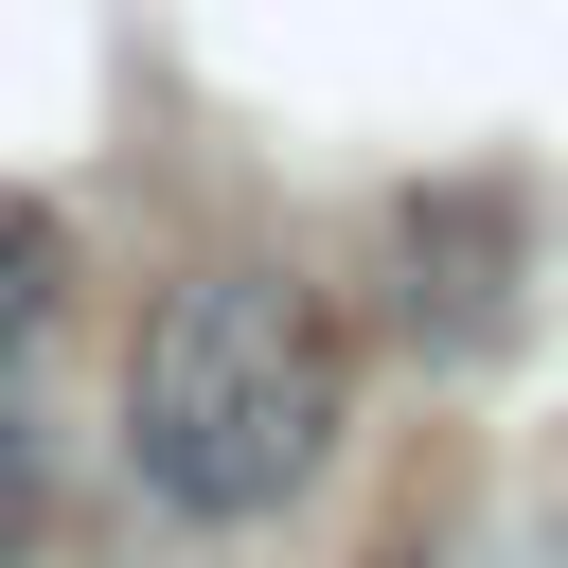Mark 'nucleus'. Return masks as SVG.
Returning <instances> with one entry per match:
<instances>
[{
  "mask_svg": "<svg viewBox=\"0 0 568 568\" xmlns=\"http://www.w3.org/2000/svg\"><path fill=\"white\" fill-rule=\"evenodd\" d=\"M390 568H479V550H426V532H408V550H390ZM497 568H568V515H532V532H515V550H497Z\"/></svg>",
  "mask_w": 568,
  "mask_h": 568,
  "instance_id": "nucleus-5",
  "label": "nucleus"
},
{
  "mask_svg": "<svg viewBox=\"0 0 568 568\" xmlns=\"http://www.w3.org/2000/svg\"><path fill=\"white\" fill-rule=\"evenodd\" d=\"M337 426H355V337L284 248H213V266H178L142 302V337H124V479H142V515L266 532V515L320 497Z\"/></svg>",
  "mask_w": 568,
  "mask_h": 568,
  "instance_id": "nucleus-1",
  "label": "nucleus"
},
{
  "mask_svg": "<svg viewBox=\"0 0 568 568\" xmlns=\"http://www.w3.org/2000/svg\"><path fill=\"white\" fill-rule=\"evenodd\" d=\"M390 337L426 373H497L532 337V195L515 178H426L390 195Z\"/></svg>",
  "mask_w": 568,
  "mask_h": 568,
  "instance_id": "nucleus-2",
  "label": "nucleus"
},
{
  "mask_svg": "<svg viewBox=\"0 0 568 568\" xmlns=\"http://www.w3.org/2000/svg\"><path fill=\"white\" fill-rule=\"evenodd\" d=\"M53 284H71L53 195H0V355H36V337H53Z\"/></svg>",
  "mask_w": 568,
  "mask_h": 568,
  "instance_id": "nucleus-3",
  "label": "nucleus"
},
{
  "mask_svg": "<svg viewBox=\"0 0 568 568\" xmlns=\"http://www.w3.org/2000/svg\"><path fill=\"white\" fill-rule=\"evenodd\" d=\"M36 497H53V426H36V355H0V568L36 550Z\"/></svg>",
  "mask_w": 568,
  "mask_h": 568,
  "instance_id": "nucleus-4",
  "label": "nucleus"
}]
</instances>
